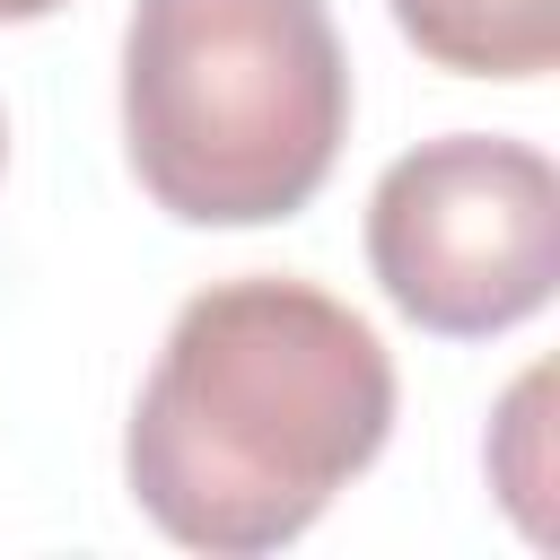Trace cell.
I'll use <instances>...</instances> for the list:
<instances>
[{"label":"cell","instance_id":"1","mask_svg":"<svg viewBox=\"0 0 560 560\" xmlns=\"http://www.w3.org/2000/svg\"><path fill=\"white\" fill-rule=\"evenodd\" d=\"M394 438V359L315 280L245 271L184 298L122 429L140 516L210 560L298 542Z\"/></svg>","mask_w":560,"mask_h":560},{"label":"cell","instance_id":"2","mask_svg":"<svg viewBox=\"0 0 560 560\" xmlns=\"http://www.w3.org/2000/svg\"><path fill=\"white\" fill-rule=\"evenodd\" d=\"M350 140V52L324 0H131L122 149L184 228L306 210Z\"/></svg>","mask_w":560,"mask_h":560},{"label":"cell","instance_id":"3","mask_svg":"<svg viewBox=\"0 0 560 560\" xmlns=\"http://www.w3.org/2000/svg\"><path fill=\"white\" fill-rule=\"evenodd\" d=\"M368 271L438 341H490L560 289V175L534 140L446 131L368 192Z\"/></svg>","mask_w":560,"mask_h":560},{"label":"cell","instance_id":"4","mask_svg":"<svg viewBox=\"0 0 560 560\" xmlns=\"http://www.w3.org/2000/svg\"><path fill=\"white\" fill-rule=\"evenodd\" d=\"M394 26L455 79H542L560 61V0H394Z\"/></svg>","mask_w":560,"mask_h":560},{"label":"cell","instance_id":"5","mask_svg":"<svg viewBox=\"0 0 560 560\" xmlns=\"http://www.w3.org/2000/svg\"><path fill=\"white\" fill-rule=\"evenodd\" d=\"M542 394H551V376L534 368L516 394H508V411H499V446H490V472H499V490H508V508H516V525L525 534H551L542 525Z\"/></svg>","mask_w":560,"mask_h":560},{"label":"cell","instance_id":"6","mask_svg":"<svg viewBox=\"0 0 560 560\" xmlns=\"http://www.w3.org/2000/svg\"><path fill=\"white\" fill-rule=\"evenodd\" d=\"M61 0H0V26H26V18H52Z\"/></svg>","mask_w":560,"mask_h":560},{"label":"cell","instance_id":"7","mask_svg":"<svg viewBox=\"0 0 560 560\" xmlns=\"http://www.w3.org/2000/svg\"><path fill=\"white\" fill-rule=\"evenodd\" d=\"M0 158H9V122H0Z\"/></svg>","mask_w":560,"mask_h":560}]
</instances>
